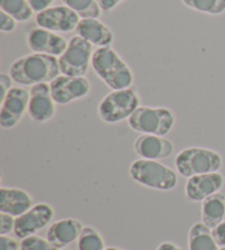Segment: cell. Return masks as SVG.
Returning <instances> with one entry per match:
<instances>
[{"mask_svg": "<svg viewBox=\"0 0 225 250\" xmlns=\"http://www.w3.org/2000/svg\"><path fill=\"white\" fill-rule=\"evenodd\" d=\"M30 6L32 7L34 12H41L46 10V9L53 7V3L56 1V0H28Z\"/></svg>", "mask_w": 225, "mask_h": 250, "instance_id": "obj_31", "label": "cell"}, {"mask_svg": "<svg viewBox=\"0 0 225 250\" xmlns=\"http://www.w3.org/2000/svg\"><path fill=\"white\" fill-rule=\"evenodd\" d=\"M220 250H225V247H221L220 248Z\"/></svg>", "mask_w": 225, "mask_h": 250, "instance_id": "obj_36", "label": "cell"}, {"mask_svg": "<svg viewBox=\"0 0 225 250\" xmlns=\"http://www.w3.org/2000/svg\"><path fill=\"white\" fill-rule=\"evenodd\" d=\"M30 91L22 86H13L1 100L0 126L3 129L15 128L28 113Z\"/></svg>", "mask_w": 225, "mask_h": 250, "instance_id": "obj_10", "label": "cell"}, {"mask_svg": "<svg viewBox=\"0 0 225 250\" xmlns=\"http://www.w3.org/2000/svg\"><path fill=\"white\" fill-rule=\"evenodd\" d=\"M187 8L208 16H222L225 13V0H181Z\"/></svg>", "mask_w": 225, "mask_h": 250, "instance_id": "obj_23", "label": "cell"}, {"mask_svg": "<svg viewBox=\"0 0 225 250\" xmlns=\"http://www.w3.org/2000/svg\"><path fill=\"white\" fill-rule=\"evenodd\" d=\"M189 250H220V246L215 242L212 229L205 226L202 222L193 224L188 233Z\"/></svg>", "mask_w": 225, "mask_h": 250, "instance_id": "obj_20", "label": "cell"}, {"mask_svg": "<svg viewBox=\"0 0 225 250\" xmlns=\"http://www.w3.org/2000/svg\"><path fill=\"white\" fill-rule=\"evenodd\" d=\"M56 105L49 83H39L31 87L28 114L32 121L37 123L49 122L55 117Z\"/></svg>", "mask_w": 225, "mask_h": 250, "instance_id": "obj_12", "label": "cell"}, {"mask_svg": "<svg viewBox=\"0 0 225 250\" xmlns=\"http://www.w3.org/2000/svg\"><path fill=\"white\" fill-rule=\"evenodd\" d=\"M225 220V194L218 192L201 202V222L213 229Z\"/></svg>", "mask_w": 225, "mask_h": 250, "instance_id": "obj_19", "label": "cell"}, {"mask_svg": "<svg viewBox=\"0 0 225 250\" xmlns=\"http://www.w3.org/2000/svg\"><path fill=\"white\" fill-rule=\"evenodd\" d=\"M155 250H182V248L173 242H163Z\"/></svg>", "mask_w": 225, "mask_h": 250, "instance_id": "obj_33", "label": "cell"}, {"mask_svg": "<svg viewBox=\"0 0 225 250\" xmlns=\"http://www.w3.org/2000/svg\"><path fill=\"white\" fill-rule=\"evenodd\" d=\"M0 250H21V247L10 235H0Z\"/></svg>", "mask_w": 225, "mask_h": 250, "instance_id": "obj_28", "label": "cell"}, {"mask_svg": "<svg viewBox=\"0 0 225 250\" xmlns=\"http://www.w3.org/2000/svg\"><path fill=\"white\" fill-rule=\"evenodd\" d=\"M106 250H125V249L119 248V247H113V246H111V247H107V248H106Z\"/></svg>", "mask_w": 225, "mask_h": 250, "instance_id": "obj_34", "label": "cell"}, {"mask_svg": "<svg viewBox=\"0 0 225 250\" xmlns=\"http://www.w3.org/2000/svg\"><path fill=\"white\" fill-rule=\"evenodd\" d=\"M78 250H106V242L97 229L85 226L77 240Z\"/></svg>", "mask_w": 225, "mask_h": 250, "instance_id": "obj_22", "label": "cell"}, {"mask_svg": "<svg viewBox=\"0 0 225 250\" xmlns=\"http://www.w3.org/2000/svg\"><path fill=\"white\" fill-rule=\"evenodd\" d=\"M133 149L139 158L163 160L172 157L175 151L174 143L165 136L141 134L133 143Z\"/></svg>", "mask_w": 225, "mask_h": 250, "instance_id": "obj_15", "label": "cell"}, {"mask_svg": "<svg viewBox=\"0 0 225 250\" xmlns=\"http://www.w3.org/2000/svg\"><path fill=\"white\" fill-rule=\"evenodd\" d=\"M80 18L73 9L65 6H53L37 13L35 22L38 26L55 33H69L76 31Z\"/></svg>", "mask_w": 225, "mask_h": 250, "instance_id": "obj_11", "label": "cell"}, {"mask_svg": "<svg viewBox=\"0 0 225 250\" xmlns=\"http://www.w3.org/2000/svg\"><path fill=\"white\" fill-rule=\"evenodd\" d=\"M33 207V198L21 188L1 187L0 189V212L18 217Z\"/></svg>", "mask_w": 225, "mask_h": 250, "instance_id": "obj_18", "label": "cell"}, {"mask_svg": "<svg viewBox=\"0 0 225 250\" xmlns=\"http://www.w3.org/2000/svg\"><path fill=\"white\" fill-rule=\"evenodd\" d=\"M123 1H125V0H98V3L102 11L109 12L114 10V9Z\"/></svg>", "mask_w": 225, "mask_h": 250, "instance_id": "obj_32", "label": "cell"}, {"mask_svg": "<svg viewBox=\"0 0 225 250\" xmlns=\"http://www.w3.org/2000/svg\"><path fill=\"white\" fill-rule=\"evenodd\" d=\"M76 32L97 48L111 46L115 39L114 32L110 26L98 18L80 19Z\"/></svg>", "mask_w": 225, "mask_h": 250, "instance_id": "obj_17", "label": "cell"}, {"mask_svg": "<svg viewBox=\"0 0 225 250\" xmlns=\"http://www.w3.org/2000/svg\"><path fill=\"white\" fill-rule=\"evenodd\" d=\"M18 28V21L9 16L8 13L0 10V32L1 33H12Z\"/></svg>", "mask_w": 225, "mask_h": 250, "instance_id": "obj_26", "label": "cell"}, {"mask_svg": "<svg viewBox=\"0 0 225 250\" xmlns=\"http://www.w3.org/2000/svg\"><path fill=\"white\" fill-rule=\"evenodd\" d=\"M52 96L58 105H67L75 101L85 99L91 92V83L86 76L60 75L49 83Z\"/></svg>", "mask_w": 225, "mask_h": 250, "instance_id": "obj_8", "label": "cell"}, {"mask_svg": "<svg viewBox=\"0 0 225 250\" xmlns=\"http://www.w3.org/2000/svg\"><path fill=\"white\" fill-rule=\"evenodd\" d=\"M54 216L55 211L51 204L46 202L33 204L24 214L16 217L15 235L20 239L37 235L40 230L52 224Z\"/></svg>", "mask_w": 225, "mask_h": 250, "instance_id": "obj_9", "label": "cell"}, {"mask_svg": "<svg viewBox=\"0 0 225 250\" xmlns=\"http://www.w3.org/2000/svg\"><path fill=\"white\" fill-rule=\"evenodd\" d=\"M65 6L77 13L82 19L86 18H100L102 10L99 6L98 0H62Z\"/></svg>", "mask_w": 225, "mask_h": 250, "instance_id": "obj_24", "label": "cell"}, {"mask_svg": "<svg viewBox=\"0 0 225 250\" xmlns=\"http://www.w3.org/2000/svg\"><path fill=\"white\" fill-rule=\"evenodd\" d=\"M26 44L33 53L60 57L65 52L68 42L58 33L35 26L26 35Z\"/></svg>", "mask_w": 225, "mask_h": 250, "instance_id": "obj_14", "label": "cell"}, {"mask_svg": "<svg viewBox=\"0 0 225 250\" xmlns=\"http://www.w3.org/2000/svg\"><path fill=\"white\" fill-rule=\"evenodd\" d=\"M224 185L225 177L221 171L193 176L187 179L184 195L191 202H202L209 196L221 192Z\"/></svg>", "mask_w": 225, "mask_h": 250, "instance_id": "obj_13", "label": "cell"}, {"mask_svg": "<svg viewBox=\"0 0 225 250\" xmlns=\"http://www.w3.org/2000/svg\"><path fill=\"white\" fill-rule=\"evenodd\" d=\"M0 10L15 18L18 22H28L34 15L28 0H0Z\"/></svg>", "mask_w": 225, "mask_h": 250, "instance_id": "obj_21", "label": "cell"}, {"mask_svg": "<svg viewBox=\"0 0 225 250\" xmlns=\"http://www.w3.org/2000/svg\"><path fill=\"white\" fill-rule=\"evenodd\" d=\"M62 250H71V249H69V248H64V249H62Z\"/></svg>", "mask_w": 225, "mask_h": 250, "instance_id": "obj_35", "label": "cell"}, {"mask_svg": "<svg viewBox=\"0 0 225 250\" xmlns=\"http://www.w3.org/2000/svg\"><path fill=\"white\" fill-rule=\"evenodd\" d=\"M20 247L21 250H61L49 243L47 238H43L39 235L21 239Z\"/></svg>", "mask_w": 225, "mask_h": 250, "instance_id": "obj_25", "label": "cell"}, {"mask_svg": "<svg viewBox=\"0 0 225 250\" xmlns=\"http://www.w3.org/2000/svg\"><path fill=\"white\" fill-rule=\"evenodd\" d=\"M131 179L139 186L157 191H173L178 186V172L159 160L138 158L129 168Z\"/></svg>", "mask_w": 225, "mask_h": 250, "instance_id": "obj_3", "label": "cell"}, {"mask_svg": "<svg viewBox=\"0 0 225 250\" xmlns=\"http://www.w3.org/2000/svg\"><path fill=\"white\" fill-rule=\"evenodd\" d=\"M223 163V157L219 151L199 146L181 149L175 158L178 175L187 179L193 176L221 171Z\"/></svg>", "mask_w": 225, "mask_h": 250, "instance_id": "obj_4", "label": "cell"}, {"mask_svg": "<svg viewBox=\"0 0 225 250\" xmlns=\"http://www.w3.org/2000/svg\"><path fill=\"white\" fill-rule=\"evenodd\" d=\"M9 74L13 82L22 87L49 83L61 74L58 57L32 53L12 62Z\"/></svg>", "mask_w": 225, "mask_h": 250, "instance_id": "obj_1", "label": "cell"}, {"mask_svg": "<svg viewBox=\"0 0 225 250\" xmlns=\"http://www.w3.org/2000/svg\"><path fill=\"white\" fill-rule=\"evenodd\" d=\"M93 45L79 35H75L68 41L65 52L58 57L62 75L82 77L86 76L91 66Z\"/></svg>", "mask_w": 225, "mask_h": 250, "instance_id": "obj_7", "label": "cell"}, {"mask_svg": "<svg viewBox=\"0 0 225 250\" xmlns=\"http://www.w3.org/2000/svg\"><path fill=\"white\" fill-rule=\"evenodd\" d=\"M13 79L10 76V74L1 73L0 74V89H1V100L6 97L9 90L13 87Z\"/></svg>", "mask_w": 225, "mask_h": 250, "instance_id": "obj_29", "label": "cell"}, {"mask_svg": "<svg viewBox=\"0 0 225 250\" xmlns=\"http://www.w3.org/2000/svg\"><path fill=\"white\" fill-rule=\"evenodd\" d=\"M139 106L141 97L133 87L111 90L99 104L98 115L107 124H118L128 121Z\"/></svg>", "mask_w": 225, "mask_h": 250, "instance_id": "obj_5", "label": "cell"}, {"mask_svg": "<svg viewBox=\"0 0 225 250\" xmlns=\"http://www.w3.org/2000/svg\"><path fill=\"white\" fill-rule=\"evenodd\" d=\"M132 131L139 134L166 136L176 124L174 111L166 106L141 105L128 120Z\"/></svg>", "mask_w": 225, "mask_h": 250, "instance_id": "obj_6", "label": "cell"}, {"mask_svg": "<svg viewBox=\"0 0 225 250\" xmlns=\"http://www.w3.org/2000/svg\"><path fill=\"white\" fill-rule=\"evenodd\" d=\"M91 67L94 74L111 90H120L133 86L132 68L112 46L97 48L92 55Z\"/></svg>", "mask_w": 225, "mask_h": 250, "instance_id": "obj_2", "label": "cell"}, {"mask_svg": "<svg viewBox=\"0 0 225 250\" xmlns=\"http://www.w3.org/2000/svg\"><path fill=\"white\" fill-rule=\"evenodd\" d=\"M82 221L74 217L62 218L53 222L48 226L46 238L49 243L58 249H64L74 242H77L84 229Z\"/></svg>", "mask_w": 225, "mask_h": 250, "instance_id": "obj_16", "label": "cell"}, {"mask_svg": "<svg viewBox=\"0 0 225 250\" xmlns=\"http://www.w3.org/2000/svg\"><path fill=\"white\" fill-rule=\"evenodd\" d=\"M212 235L220 247H225V220L212 229Z\"/></svg>", "mask_w": 225, "mask_h": 250, "instance_id": "obj_30", "label": "cell"}, {"mask_svg": "<svg viewBox=\"0 0 225 250\" xmlns=\"http://www.w3.org/2000/svg\"><path fill=\"white\" fill-rule=\"evenodd\" d=\"M16 217L0 212V235H10L15 233Z\"/></svg>", "mask_w": 225, "mask_h": 250, "instance_id": "obj_27", "label": "cell"}]
</instances>
